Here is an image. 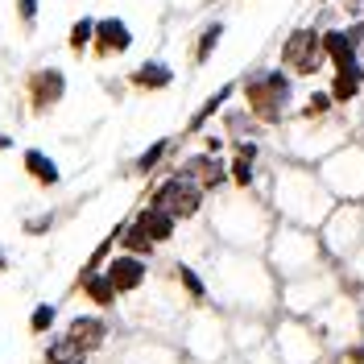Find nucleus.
Instances as JSON below:
<instances>
[{"label": "nucleus", "mask_w": 364, "mask_h": 364, "mask_svg": "<svg viewBox=\"0 0 364 364\" xmlns=\"http://www.w3.org/2000/svg\"><path fill=\"white\" fill-rule=\"evenodd\" d=\"M120 252H133V257H145V261H149V257L158 252V245L129 220V224H120Z\"/></svg>", "instance_id": "nucleus-24"}, {"label": "nucleus", "mask_w": 364, "mask_h": 364, "mask_svg": "<svg viewBox=\"0 0 364 364\" xmlns=\"http://www.w3.org/2000/svg\"><path fill=\"white\" fill-rule=\"evenodd\" d=\"M228 178H232V186L249 191V186H257V166H252V161L232 158V161H228Z\"/></svg>", "instance_id": "nucleus-29"}, {"label": "nucleus", "mask_w": 364, "mask_h": 364, "mask_svg": "<svg viewBox=\"0 0 364 364\" xmlns=\"http://www.w3.org/2000/svg\"><path fill=\"white\" fill-rule=\"evenodd\" d=\"M232 158L252 161V166H257V158H261V145H257V141H236V145H232Z\"/></svg>", "instance_id": "nucleus-33"}, {"label": "nucleus", "mask_w": 364, "mask_h": 364, "mask_svg": "<svg viewBox=\"0 0 364 364\" xmlns=\"http://www.w3.org/2000/svg\"><path fill=\"white\" fill-rule=\"evenodd\" d=\"M323 63H327V54H323V33L318 29H294L282 42V70L311 79V75L323 70Z\"/></svg>", "instance_id": "nucleus-9"}, {"label": "nucleus", "mask_w": 364, "mask_h": 364, "mask_svg": "<svg viewBox=\"0 0 364 364\" xmlns=\"http://www.w3.org/2000/svg\"><path fill=\"white\" fill-rule=\"evenodd\" d=\"M87 360L91 356L83 348H75L67 336H50L46 348H42V364H87Z\"/></svg>", "instance_id": "nucleus-23"}, {"label": "nucleus", "mask_w": 364, "mask_h": 364, "mask_svg": "<svg viewBox=\"0 0 364 364\" xmlns=\"http://www.w3.org/2000/svg\"><path fill=\"white\" fill-rule=\"evenodd\" d=\"M104 273H108V282L116 286V294L129 298V294H136V290H145V282H149V261H145V257H133V252H112L108 265H104Z\"/></svg>", "instance_id": "nucleus-11"}, {"label": "nucleus", "mask_w": 364, "mask_h": 364, "mask_svg": "<svg viewBox=\"0 0 364 364\" xmlns=\"http://www.w3.org/2000/svg\"><path fill=\"white\" fill-rule=\"evenodd\" d=\"M340 364H364V340H348L340 348V356H336Z\"/></svg>", "instance_id": "nucleus-32"}, {"label": "nucleus", "mask_w": 364, "mask_h": 364, "mask_svg": "<svg viewBox=\"0 0 364 364\" xmlns=\"http://www.w3.org/2000/svg\"><path fill=\"white\" fill-rule=\"evenodd\" d=\"M327 91H331V100L336 104H356L364 91V63L352 70H331V83H327Z\"/></svg>", "instance_id": "nucleus-20"}, {"label": "nucleus", "mask_w": 364, "mask_h": 364, "mask_svg": "<svg viewBox=\"0 0 364 364\" xmlns=\"http://www.w3.org/2000/svg\"><path fill=\"white\" fill-rule=\"evenodd\" d=\"M215 277H220V294L228 298V306H240L245 315H257V306L282 302L277 273L269 269V261H257L252 252H228Z\"/></svg>", "instance_id": "nucleus-1"}, {"label": "nucleus", "mask_w": 364, "mask_h": 364, "mask_svg": "<svg viewBox=\"0 0 364 364\" xmlns=\"http://www.w3.org/2000/svg\"><path fill=\"white\" fill-rule=\"evenodd\" d=\"M323 54H327L331 70L360 67V54L352 50V42H348V33H343V29H327V33H323Z\"/></svg>", "instance_id": "nucleus-19"}, {"label": "nucleus", "mask_w": 364, "mask_h": 364, "mask_svg": "<svg viewBox=\"0 0 364 364\" xmlns=\"http://www.w3.org/2000/svg\"><path fill=\"white\" fill-rule=\"evenodd\" d=\"M87 46H95V21H91V17H79V21L70 25V50L83 54Z\"/></svg>", "instance_id": "nucleus-28"}, {"label": "nucleus", "mask_w": 364, "mask_h": 364, "mask_svg": "<svg viewBox=\"0 0 364 364\" xmlns=\"http://www.w3.org/2000/svg\"><path fill=\"white\" fill-rule=\"evenodd\" d=\"M269 269L277 273V282H294L306 273H318L327 252L318 240L315 228H298V224H277L269 236V252H265Z\"/></svg>", "instance_id": "nucleus-2"}, {"label": "nucleus", "mask_w": 364, "mask_h": 364, "mask_svg": "<svg viewBox=\"0 0 364 364\" xmlns=\"http://www.w3.org/2000/svg\"><path fill=\"white\" fill-rule=\"evenodd\" d=\"M63 95H67V75H63V70H58V67L33 70V79H29V100H33V112H50Z\"/></svg>", "instance_id": "nucleus-14"}, {"label": "nucleus", "mask_w": 364, "mask_h": 364, "mask_svg": "<svg viewBox=\"0 0 364 364\" xmlns=\"http://www.w3.org/2000/svg\"><path fill=\"white\" fill-rule=\"evenodd\" d=\"M75 290L83 294V302H91V311H100V315H108L120 306V294H116V286L108 282V273H79L75 277Z\"/></svg>", "instance_id": "nucleus-15"}, {"label": "nucleus", "mask_w": 364, "mask_h": 364, "mask_svg": "<svg viewBox=\"0 0 364 364\" xmlns=\"http://www.w3.org/2000/svg\"><path fill=\"white\" fill-rule=\"evenodd\" d=\"M17 13H21L25 25H33L38 21V0H17Z\"/></svg>", "instance_id": "nucleus-36"}, {"label": "nucleus", "mask_w": 364, "mask_h": 364, "mask_svg": "<svg viewBox=\"0 0 364 364\" xmlns=\"http://www.w3.org/2000/svg\"><path fill=\"white\" fill-rule=\"evenodd\" d=\"M63 336H67L75 348H83L87 356H95V352L108 343V336H112V323L100 315V311H83V315H75L67 327H63Z\"/></svg>", "instance_id": "nucleus-12"}, {"label": "nucleus", "mask_w": 364, "mask_h": 364, "mask_svg": "<svg viewBox=\"0 0 364 364\" xmlns=\"http://www.w3.org/2000/svg\"><path fill=\"white\" fill-rule=\"evenodd\" d=\"M220 42H224V21H211L203 33H199V42H195V63L203 67L207 58L215 54V46H220Z\"/></svg>", "instance_id": "nucleus-27"}, {"label": "nucleus", "mask_w": 364, "mask_h": 364, "mask_svg": "<svg viewBox=\"0 0 364 364\" xmlns=\"http://www.w3.org/2000/svg\"><path fill=\"white\" fill-rule=\"evenodd\" d=\"M228 348H232V336H228V323L224 315H215V311H199V315L191 318V327H186V352H191V360L195 364H220L228 356Z\"/></svg>", "instance_id": "nucleus-7"}, {"label": "nucleus", "mask_w": 364, "mask_h": 364, "mask_svg": "<svg viewBox=\"0 0 364 364\" xmlns=\"http://www.w3.org/2000/svg\"><path fill=\"white\" fill-rule=\"evenodd\" d=\"M149 203L161 207V211H170L174 220H195L199 211H203L207 203V191L199 186V182L182 178V174H170V178H161L158 186H154V195H149Z\"/></svg>", "instance_id": "nucleus-8"}, {"label": "nucleus", "mask_w": 364, "mask_h": 364, "mask_svg": "<svg viewBox=\"0 0 364 364\" xmlns=\"http://www.w3.org/2000/svg\"><path fill=\"white\" fill-rule=\"evenodd\" d=\"M133 224L141 228V232H145V236H149V240H154L158 249H161V245H170V240L178 236V220H174L170 211L154 207V203H145V207H141V211L133 215Z\"/></svg>", "instance_id": "nucleus-16"}, {"label": "nucleus", "mask_w": 364, "mask_h": 364, "mask_svg": "<svg viewBox=\"0 0 364 364\" xmlns=\"http://www.w3.org/2000/svg\"><path fill=\"white\" fill-rule=\"evenodd\" d=\"M129 79H133V87H141V91H161V87L174 83V70L166 67V63H158V58H149V63H141Z\"/></svg>", "instance_id": "nucleus-22"}, {"label": "nucleus", "mask_w": 364, "mask_h": 364, "mask_svg": "<svg viewBox=\"0 0 364 364\" xmlns=\"http://www.w3.org/2000/svg\"><path fill=\"white\" fill-rule=\"evenodd\" d=\"M25 174L38 182V186H58L63 182V170H58V161L50 158V154H42V149H25Z\"/></svg>", "instance_id": "nucleus-21"}, {"label": "nucleus", "mask_w": 364, "mask_h": 364, "mask_svg": "<svg viewBox=\"0 0 364 364\" xmlns=\"http://www.w3.org/2000/svg\"><path fill=\"white\" fill-rule=\"evenodd\" d=\"M166 154H170V141H166V136H161V141H154V145H149V149H145V154H141V158H136V174H149V170H154V166H161V158H166Z\"/></svg>", "instance_id": "nucleus-30"}, {"label": "nucleus", "mask_w": 364, "mask_h": 364, "mask_svg": "<svg viewBox=\"0 0 364 364\" xmlns=\"http://www.w3.org/2000/svg\"><path fill=\"white\" fill-rule=\"evenodd\" d=\"M174 174H182V178H191V182H199L207 195H211V191H224L228 182H232V178H228V161L215 158V154H191V158L182 161Z\"/></svg>", "instance_id": "nucleus-13"}, {"label": "nucleus", "mask_w": 364, "mask_h": 364, "mask_svg": "<svg viewBox=\"0 0 364 364\" xmlns=\"http://www.w3.org/2000/svg\"><path fill=\"white\" fill-rule=\"evenodd\" d=\"M331 104H336V100H331V91H315V95L306 100V108H302L298 116H306V120H315V116H327V112H331Z\"/></svg>", "instance_id": "nucleus-31"}, {"label": "nucleus", "mask_w": 364, "mask_h": 364, "mask_svg": "<svg viewBox=\"0 0 364 364\" xmlns=\"http://www.w3.org/2000/svg\"><path fill=\"white\" fill-rule=\"evenodd\" d=\"M0 149H13V136H0Z\"/></svg>", "instance_id": "nucleus-38"}, {"label": "nucleus", "mask_w": 364, "mask_h": 364, "mask_svg": "<svg viewBox=\"0 0 364 364\" xmlns=\"http://www.w3.org/2000/svg\"><path fill=\"white\" fill-rule=\"evenodd\" d=\"M174 282H178V290H182V298L195 306V311H203L207 302H211V286H207V277L195 265H174Z\"/></svg>", "instance_id": "nucleus-18"}, {"label": "nucleus", "mask_w": 364, "mask_h": 364, "mask_svg": "<svg viewBox=\"0 0 364 364\" xmlns=\"http://www.w3.org/2000/svg\"><path fill=\"white\" fill-rule=\"evenodd\" d=\"M245 108H249L252 120L261 124H282L290 116V104H294V75L282 67H265L249 75L245 83Z\"/></svg>", "instance_id": "nucleus-3"}, {"label": "nucleus", "mask_w": 364, "mask_h": 364, "mask_svg": "<svg viewBox=\"0 0 364 364\" xmlns=\"http://www.w3.org/2000/svg\"><path fill=\"white\" fill-rule=\"evenodd\" d=\"M360 318H364L360 302H356L352 294H343V290H340V294L331 298V302H327V306H323V311L311 318V323H315V327L323 331V336H327V340H360V336H356Z\"/></svg>", "instance_id": "nucleus-10"}, {"label": "nucleus", "mask_w": 364, "mask_h": 364, "mask_svg": "<svg viewBox=\"0 0 364 364\" xmlns=\"http://www.w3.org/2000/svg\"><path fill=\"white\" fill-rule=\"evenodd\" d=\"M340 294V277L336 269H318L306 273V277H294V282H282V315L294 318H315L331 298Z\"/></svg>", "instance_id": "nucleus-6"}, {"label": "nucleus", "mask_w": 364, "mask_h": 364, "mask_svg": "<svg viewBox=\"0 0 364 364\" xmlns=\"http://www.w3.org/2000/svg\"><path fill=\"white\" fill-rule=\"evenodd\" d=\"M343 9H348V17H352V21H360V13H364V0H343Z\"/></svg>", "instance_id": "nucleus-37"}, {"label": "nucleus", "mask_w": 364, "mask_h": 364, "mask_svg": "<svg viewBox=\"0 0 364 364\" xmlns=\"http://www.w3.org/2000/svg\"><path fill=\"white\" fill-rule=\"evenodd\" d=\"M348 277H352V282H356V286H364V249L356 252V257H352V261H348Z\"/></svg>", "instance_id": "nucleus-35"}, {"label": "nucleus", "mask_w": 364, "mask_h": 364, "mask_svg": "<svg viewBox=\"0 0 364 364\" xmlns=\"http://www.w3.org/2000/svg\"><path fill=\"white\" fill-rule=\"evenodd\" d=\"M232 91H236V83H224V87L215 91V95H211V100H207L203 108H199V112L191 116V133H199V129H203L207 120H211V116L215 112H224V104L228 100H232Z\"/></svg>", "instance_id": "nucleus-26"}, {"label": "nucleus", "mask_w": 364, "mask_h": 364, "mask_svg": "<svg viewBox=\"0 0 364 364\" xmlns=\"http://www.w3.org/2000/svg\"><path fill=\"white\" fill-rule=\"evenodd\" d=\"M129 46H133V29L120 21V17H104V21H95V54H100V58L124 54Z\"/></svg>", "instance_id": "nucleus-17"}, {"label": "nucleus", "mask_w": 364, "mask_h": 364, "mask_svg": "<svg viewBox=\"0 0 364 364\" xmlns=\"http://www.w3.org/2000/svg\"><path fill=\"white\" fill-rule=\"evenodd\" d=\"M318 240H323L327 261L348 265L364 249V207L360 203H336V211L327 215V224L318 228Z\"/></svg>", "instance_id": "nucleus-5"}, {"label": "nucleus", "mask_w": 364, "mask_h": 364, "mask_svg": "<svg viewBox=\"0 0 364 364\" xmlns=\"http://www.w3.org/2000/svg\"><path fill=\"white\" fill-rule=\"evenodd\" d=\"M58 327V302H38L29 311V336H54Z\"/></svg>", "instance_id": "nucleus-25"}, {"label": "nucleus", "mask_w": 364, "mask_h": 364, "mask_svg": "<svg viewBox=\"0 0 364 364\" xmlns=\"http://www.w3.org/2000/svg\"><path fill=\"white\" fill-rule=\"evenodd\" d=\"M269 340H273V352H277L282 364H318L327 356V336L318 331L311 318L277 315Z\"/></svg>", "instance_id": "nucleus-4"}, {"label": "nucleus", "mask_w": 364, "mask_h": 364, "mask_svg": "<svg viewBox=\"0 0 364 364\" xmlns=\"http://www.w3.org/2000/svg\"><path fill=\"white\" fill-rule=\"evenodd\" d=\"M343 33H348L352 50H356V54L364 58V17H360V21H348V25H343Z\"/></svg>", "instance_id": "nucleus-34"}]
</instances>
